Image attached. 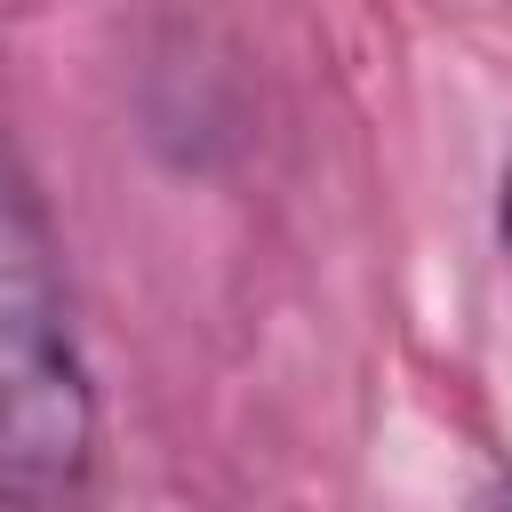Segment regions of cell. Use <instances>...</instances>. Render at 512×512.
Instances as JSON below:
<instances>
[{
	"mask_svg": "<svg viewBox=\"0 0 512 512\" xmlns=\"http://www.w3.org/2000/svg\"><path fill=\"white\" fill-rule=\"evenodd\" d=\"M96 464V392L72 336L56 232L32 184L0 160V496L64 504Z\"/></svg>",
	"mask_w": 512,
	"mask_h": 512,
	"instance_id": "6da1fadb",
	"label": "cell"
},
{
	"mask_svg": "<svg viewBox=\"0 0 512 512\" xmlns=\"http://www.w3.org/2000/svg\"><path fill=\"white\" fill-rule=\"evenodd\" d=\"M504 248H512V176H504Z\"/></svg>",
	"mask_w": 512,
	"mask_h": 512,
	"instance_id": "7a4b0ae2",
	"label": "cell"
}]
</instances>
